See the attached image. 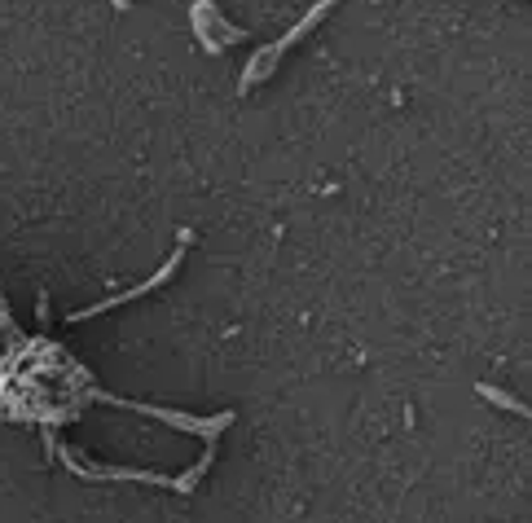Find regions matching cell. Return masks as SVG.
Instances as JSON below:
<instances>
[{"mask_svg":"<svg viewBox=\"0 0 532 523\" xmlns=\"http://www.w3.org/2000/svg\"><path fill=\"white\" fill-rule=\"evenodd\" d=\"M339 5V0H317V5L313 9H308V14L304 18H299L295 22V27L291 31H286V36L282 40H273V44H264V49L256 53V58H251L247 62V71H242V80H238V88H242V93H251V88H256V84H264V80H269V75L277 71V62H282L286 58V53H291L295 49V44L299 40H304L308 36V31H313L317 27V22L321 18H326L330 14V9H335Z\"/></svg>","mask_w":532,"mask_h":523,"instance_id":"obj_1","label":"cell"},{"mask_svg":"<svg viewBox=\"0 0 532 523\" xmlns=\"http://www.w3.org/2000/svg\"><path fill=\"white\" fill-rule=\"evenodd\" d=\"M194 22H203V27H216L220 31V44H242L247 40V31L242 27H229L225 18H220V9L212 0H194Z\"/></svg>","mask_w":532,"mask_h":523,"instance_id":"obj_4","label":"cell"},{"mask_svg":"<svg viewBox=\"0 0 532 523\" xmlns=\"http://www.w3.org/2000/svg\"><path fill=\"white\" fill-rule=\"evenodd\" d=\"M475 392H480L489 405H497V409H511V414H519V418H528V405L519 396H511V392H502V387H493V383H475Z\"/></svg>","mask_w":532,"mask_h":523,"instance_id":"obj_5","label":"cell"},{"mask_svg":"<svg viewBox=\"0 0 532 523\" xmlns=\"http://www.w3.org/2000/svg\"><path fill=\"white\" fill-rule=\"evenodd\" d=\"M97 400H110V405H124V409H137V414H150L168 427H181V431H194L203 440H216L220 431L234 422V414H216V418H194V414H176V409H159V405H141V400H124V396H106V392H93Z\"/></svg>","mask_w":532,"mask_h":523,"instance_id":"obj_2","label":"cell"},{"mask_svg":"<svg viewBox=\"0 0 532 523\" xmlns=\"http://www.w3.org/2000/svg\"><path fill=\"white\" fill-rule=\"evenodd\" d=\"M36 317H40V326H53V317H49V291L36 295Z\"/></svg>","mask_w":532,"mask_h":523,"instance_id":"obj_6","label":"cell"},{"mask_svg":"<svg viewBox=\"0 0 532 523\" xmlns=\"http://www.w3.org/2000/svg\"><path fill=\"white\" fill-rule=\"evenodd\" d=\"M110 5H115V9H128V5H132V0H110Z\"/></svg>","mask_w":532,"mask_h":523,"instance_id":"obj_7","label":"cell"},{"mask_svg":"<svg viewBox=\"0 0 532 523\" xmlns=\"http://www.w3.org/2000/svg\"><path fill=\"white\" fill-rule=\"evenodd\" d=\"M194 233L190 229H181V247H176L172 255H168V264H163L159 273L150 277V282H141V286H132V291H119V295H110V299H102V304H93V308H84V313H75L71 321H88V317H106L110 308H119V304H132V299H141V295H150V291H159L168 277H176V269H181V260H185V242H190Z\"/></svg>","mask_w":532,"mask_h":523,"instance_id":"obj_3","label":"cell"}]
</instances>
